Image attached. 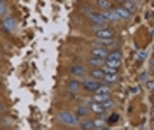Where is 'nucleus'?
Instances as JSON below:
<instances>
[{"label":"nucleus","instance_id":"nucleus-16","mask_svg":"<svg viewBox=\"0 0 154 130\" xmlns=\"http://www.w3.org/2000/svg\"><path fill=\"white\" fill-rule=\"evenodd\" d=\"M103 76H105V72H103L102 69H93L91 70V79H95V81L103 79Z\"/></svg>","mask_w":154,"mask_h":130},{"label":"nucleus","instance_id":"nucleus-15","mask_svg":"<svg viewBox=\"0 0 154 130\" xmlns=\"http://www.w3.org/2000/svg\"><path fill=\"white\" fill-rule=\"evenodd\" d=\"M96 5H98V9H102V11L112 9V4L109 0H96Z\"/></svg>","mask_w":154,"mask_h":130},{"label":"nucleus","instance_id":"nucleus-2","mask_svg":"<svg viewBox=\"0 0 154 130\" xmlns=\"http://www.w3.org/2000/svg\"><path fill=\"white\" fill-rule=\"evenodd\" d=\"M121 62H123V55H121L119 51H112V53L107 55L105 65H109V67H112V69L117 70L119 67H121Z\"/></svg>","mask_w":154,"mask_h":130},{"label":"nucleus","instance_id":"nucleus-3","mask_svg":"<svg viewBox=\"0 0 154 130\" xmlns=\"http://www.w3.org/2000/svg\"><path fill=\"white\" fill-rule=\"evenodd\" d=\"M88 14H89V18H91V21H93L95 28H103V27H109V21L105 20V16H103L102 12H91V11H88Z\"/></svg>","mask_w":154,"mask_h":130},{"label":"nucleus","instance_id":"nucleus-5","mask_svg":"<svg viewBox=\"0 0 154 130\" xmlns=\"http://www.w3.org/2000/svg\"><path fill=\"white\" fill-rule=\"evenodd\" d=\"M2 25H4V28L7 32H11V33H16V32H18V21H16V18H12V16H5L4 21H2Z\"/></svg>","mask_w":154,"mask_h":130},{"label":"nucleus","instance_id":"nucleus-4","mask_svg":"<svg viewBox=\"0 0 154 130\" xmlns=\"http://www.w3.org/2000/svg\"><path fill=\"white\" fill-rule=\"evenodd\" d=\"M95 33L96 37L100 40H112L114 39V30L112 28H109V27H103V28H95Z\"/></svg>","mask_w":154,"mask_h":130},{"label":"nucleus","instance_id":"nucleus-17","mask_svg":"<svg viewBox=\"0 0 154 130\" xmlns=\"http://www.w3.org/2000/svg\"><path fill=\"white\" fill-rule=\"evenodd\" d=\"M70 72H72L74 76H82L86 70H84V67H82V65H74V67L70 69Z\"/></svg>","mask_w":154,"mask_h":130},{"label":"nucleus","instance_id":"nucleus-27","mask_svg":"<svg viewBox=\"0 0 154 130\" xmlns=\"http://www.w3.org/2000/svg\"><path fill=\"white\" fill-rule=\"evenodd\" d=\"M68 130H75V128H72V127H70V128H68Z\"/></svg>","mask_w":154,"mask_h":130},{"label":"nucleus","instance_id":"nucleus-8","mask_svg":"<svg viewBox=\"0 0 154 130\" xmlns=\"http://www.w3.org/2000/svg\"><path fill=\"white\" fill-rule=\"evenodd\" d=\"M110 99V93H107V91H95L93 93V102H105V100Z\"/></svg>","mask_w":154,"mask_h":130},{"label":"nucleus","instance_id":"nucleus-10","mask_svg":"<svg viewBox=\"0 0 154 130\" xmlns=\"http://www.w3.org/2000/svg\"><path fill=\"white\" fill-rule=\"evenodd\" d=\"M79 128L81 130H95V125H93V120H88V118H84V120H79Z\"/></svg>","mask_w":154,"mask_h":130},{"label":"nucleus","instance_id":"nucleus-7","mask_svg":"<svg viewBox=\"0 0 154 130\" xmlns=\"http://www.w3.org/2000/svg\"><path fill=\"white\" fill-rule=\"evenodd\" d=\"M114 11L117 12V16H119V20H125V21H128V20H131V16H133V14H131L130 11H126L125 7H123V5H121V7H116Z\"/></svg>","mask_w":154,"mask_h":130},{"label":"nucleus","instance_id":"nucleus-19","mask_svg":"<svg viewBox=\"0 0 154 130\" xmlns=\"http://www.w3.org/2000/svg\"><path fill=\"white\" fill-rule=\"evenodd\" d=\"M68 88H70V90L72 91H79L81 90V83H79V81H70V84H68Z\"/></svg>","mask_w":154,"mask_h":130},{"label":"nucleus","instance_id":"nucleus-12","mask_svg":"<svg viewBox=\"0 0 154 130\" xmlns=\"http://www.w3.org/2000/svg\"><path fill=\"white\" fill-rule=\"evenodd\" d=\"M89 109L93 111V113H96V114H103L105 113V109L102 107V104L100 102H93V100L89 102Z\"/></svg>","mask_w":154,"mask_h":130},{"label":"nucleus","instance_id":"nucleus-23","mask_svg":"<svg viewBox=\"0 0 154 130\" xmlns=\"http://www.w3.org/2000/svg\"><path fill=\"white\" fill-rule=\"evenodd\" d=\"M7 14V5L5 2H0V16H5Z\"/></svg>","mask_w":154,"mask_h":130},{"label":"nucleus","instance_id":"nucleus-22","mask_svg":"<svg viewBox=\"0 0 154 130\" xmlns=\"http://www.w3.org/2000/svg\"><path fill=\"white\" fill-rule=\"evenodd\" d=\"M93 125H95V128H98V127H103V125H105V120H103V118H96V120L93 121Z\"/></svg>","mask_w":154,"mask_h":130},{"label":"nucleus","instance_id":"nucleus-26","mask_svg":"<svg viewBox=\"0 0 154 130\" xmlns=\"http://www.w3.org/2000/svg\"><path fill=\"white\" fill-rule=\"evenodd\" d=\"M102 130H114V128H102Z\"/></svg>","mask_w":154,"mask_h":130},{"label":"nucleus","instance_id":"nucleus-20","mask_svg":"<svg viewBox=\"0 0 154 130\" xmlns=\"http://www.w3.org/2000/svg\"><path fill=\"white\" fill-rule=\"evenodd\" d=\"M112 106H114V100L112 99H109V100H105V102H102V107H103V109H112Z\"/></svg>","mask_w":154,"mask_h":130},{"label":"nucleus","instance_id":"nucleus-9","mask_svg":"<svg viewBox=\"0 0 154 130\" xmlns=\"http://www.w3.org/2000/svg\"><path fill=\"white\" fill-rule=\"evenodd\" d=\"M91 55H93V56H96V58H103V60H105L109 53H107V49H103V48L93 46V48H91Z\"/></svg>","mask_w":154,"mask_h":130},{"label":"nucleus","instance_id":"nucleus-6","mask_svg":"<svg viewBox=\"0 0 154 130\" xmlns=\"http://www.w3.org/2000/svg\"><path fill=\"white\" fill-rule=\"evenodd\" d=\"M81 86H82V88H86L88 91H93V93H95V91L100 88V83H98V81H95V79H84Z\"/></svg>","mask_w":154,"mask_h":130},{"label":"nucleus","instance_id":"nucleus-18","mask_svg":"<svg viewBox=\"0 0 154 130\" xmlns=\"http://www.w3.org/2000/svg\"><path fill=\"white\" fill-rule=\"evenodd\" d=\"M126 11H130L131 14H133L135 11H137V4H133V2H128V0H125V5H123Z\"/></svg>","mask_w":154,"mask_h":130},{"label":"nucleus","instance_id":"nucleus-21","mask_svg":"<svg viewBox=\"0 0 154 130\" xmlns=\"http://www.w3.org/2000/svg\"><path fill=\"white\" fill-rule=\"evenodd\" d=\"M109 123H110V125H114V123H117V121H119V114H117V113H112V114H110V118H109Z\"/></svg>","mask_w":154,"mask_h":130},{"label":"nucleus","instance_id":"nucleus-1","mask_svg":"<svg viewBox=\"0 0 154 130\" xmlns=\"http://www.w3.org/2000/svg\"><path fill=\"white\" fill-rule=\"evenodd\" d=\"M58 121L65 123L67 127H75L79 123V118L74 113H70V111H61V113H58Z\"/></svg>","mask_w":154,"mask_h":130},{"label":"nucleus","instance_id":"nucleus-14","mask_svg":"<svg viewBox=\"0 0 154 130\" xmlns=\"http://www.w3.org/2000/svg\"><path fill=\"white\" fill-rule=\"evenodd\" d=\"M89 63H91V65H93L95 69H102V67L105 65V60H103V58H96V56H91Z\"/></svg>","mask_w":154,"mask_h":130},{"label":"nucleus","instance_id":"nucleus-25","mask_svg":"<svg viewBox=\"0 0 154 130\" xmlns=\"http://www.w3.org/2000/svg\"><path fill=\"white\" fill-rule=\"evenodd\" d=\"M2 111H4V104H2V102H0V113H2Z\"/></svg>","mask_w":154,"mask_h":130},{"label":"nucleus","instance_id":"nucleus-11","mask_svg":"<svg viewBox=\"0 0 154 130\" xmlns=\"http://www.w3.org/2000/svg\"><path fill=\"white\" fill-rule=\"evenodd\" d=\"M103 16H105V20H107V21H114V23L121 21V20H119V16H117V12H116L114 9L105 11V12H103Z\"/></svg>","mask_w":154,"mask_h":130},{"label":"nucleus","instance_id":"nucleus-29","mask_svg":"<svg viewBox=\"0 0 154 130\" xmlns=\"http://www.w3.org/2000/svg\"><path fill=\"white\" fill-rule=\"evenodd\" d=\"M0 130H2V128H0Z\"/></svg>","mask_w":154,"mask_h":130},{"label":"nucleus","instance_id":"nucleus-24","mask_svg":"<svg viewBox=\"0 0 154 130\" xmlns=\"http://www.w3.org/2000/svg\"><path fill=\"white\" fill-rule=\"evenodd\" d=\"M145 56H147V53H145V51H140V53H138V58H140V60L145 58Z\"/></svg>","mask_w":154,"mask_h":130},{"label":"nucleus","instance_id":"nucleus-13","mask_svg":"<svg viewBox=\"0 0 154 130\" xmlns=\"http://www.w3.org/2000/svg\"><path fill=\"white\" fill-rule=\"evenodd\" d=\"M88 113H89V109L86 107V104H82V106H79V107H77V111L74 113V114H75L77 118H82V120H84V118L88 116Z\"/></svg>","mask_w":154,"mask_h":130},{"label":"nucleus","instance_id":"nucleus-28","mask_svg":"<svg viewBox=\"0 0 154 130\" xmlns=\"http://www.w3.org/2000/svg\"><path fill=\"white\" fill-rule=\"evenodd\" d=\"M0 2H7V0H0Z\"/></svg>","mask_w":154,"mask_h":130}]
</instances>
